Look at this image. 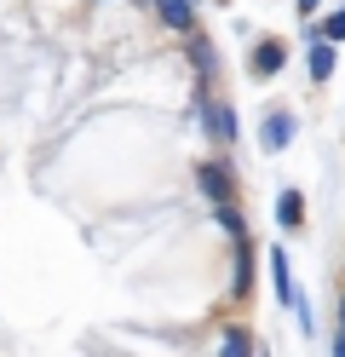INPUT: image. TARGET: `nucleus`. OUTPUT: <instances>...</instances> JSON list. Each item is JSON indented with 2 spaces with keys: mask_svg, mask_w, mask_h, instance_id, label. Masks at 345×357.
Wrapping results in <instances>:
<instances>
[{
  "mask_svg": "<svg viewBox=\"0 0 345 357\" xmlns=\"http://www.w3.org/2000/svg\"><path fill=\"white\" fill-rule=\"evenodd\" d=\"M282 63H288V40H259V47L247 52V75L270 81V75H282Z\"/></svg>",
  "mask_w": 345,
  "mask_h": 357,
  "instance_id": "f03ea898",
  "label": "nucleus"
},
{
  "mask_svg": "<svg viewBox=\"0 0 345 357\" xmlns=\"http://www.w3.org/2000/svg\"><path fill=\"white\" fill-rule=\"evenodd\" d=\"M219 231H224V236H242V231H247V219H242L236 202H219Z\"/></svg>",
  "mask_w": 345,
  "mask_h": 357,
  "instance_id": "9b49d317",
  "label": "nucleus"
},
{
  "mask_svg": "<svg viewBox=\"0 0 345 357\" xmlns=\"http://www.w3.org/2000/svg\"><path fill=\"white\" fill-rule=\"evenodd\" d=\"M339 328H345V300H339Z\"/></svg>",
  "mask_w": 345,
  "mask_h": 357,
  "instance_id": "2eb2a0df",
  "label": "nucleus"
},
{
  "mask_svg": "<svg viewBox=\"0 0 345 357\" xmlns=\"http://www.w3.org/2000/svg\"><path fill=\"white\" fill-rule=\"evenodd\" d=\"M316 40H328V47H334V40H345V6H339V12H328V17L316 24Z\"/></svg>",
  "mask_w": 345,
  "mask_h": 357,
  "instance_id": "f8f14e48",
  "label": "nucleus"
},
{
  "mask_svg": "<svg viewBox=\"0 0 345 357\" xmlns=\"http://www.w3.org/2000/svg\"><path fill=\"white\" fill-rule=\"evenodd\" d=\"M270 288H276V300H282V305L299 300V288H293V265H288L282 248H270Z\"/></svg>",
  "mask_w": 345,
  "mask_h": 357,
  "instance_id": "39448f33",
  "label": "nucleus"
},
{
  "mask_svg": "<svg viewBox=\"0 0 345 357\" xmlns=\"http://www.w3.org/2000/svg\"><path fill=\"white\" fill-rule=\"evenodd\" d=\"M196 185H201V196H207L213 208H219V202H236V173H230V162H219V155L196 167Z\"/></svg>",
  "mask_w": 345,
  "mask_h": 357,
  "instance_id": "f257e3e1",
  "label": "nucleus"
},
{
  "mask_svg": "<svg viewBox=\"0 0 345 357\" xmlns=\"http://www.w3.org/2000/svg\"><path fill=\"white\" fill-rule=\"evenodd\" d=\"M334 357H345V328H339V334H334Z\"/></svg>",
  "mask_w": 345,
  "mask_h": 357,
  "instance_id": "4468645a",
  "label": "nucleus"
},
{
  "mask_svg": "<svg viewBox=\"0 0 345 357\" xmlns=\"http://www.w3.org/2000/svg\"><path fill=\"white\" fill-rule=\"evenodd\" d=\"M150 6H155V17H161L167 29H178V35L196 29V0H150Z\"/></svg>",
  "mask_w": 345,
  "mask_h": 357,
  "instance_id": "7ed1b4c3",
  "label": "nucleus"
},
{
  "mask_svg": "<svg viewBox=\"0 0 345 357\" xmlns=\"http://www.w3.org/2000/svg\"><path fill=\"white\" fill-rule=\"evenodd\" d=\"M311 81L316 86L334 81V47H328V40H316V35H311Z\"/></svg>",
  "mask_w": 345,
  "mask_h": 357,
  "instance_id": "1a4fd4ad",
  "label": "nucleus"
},
{
  "mask_svg": "<svg viewBox=\"0 0 345 357\" xmlns=\"http://www.w3.org/2000/svg\"><path fill=\"white\" fill-rule=\"evenodd\" d=\"M259 144H265L270 155L293 144V116H288V109H270V116H265V132H259Z\"/></svg>",
  "mask_w": 345,
  "mask_h": 357,
  "instance_id": "20e7f679",
  "label": "nucleus"
},
{
  "mask_svg": "<svg viewBox=\"0 0 345 357\" xmlns=\"http://www.w3.org/2000/svg\"><path fill=\"white\" fill-rule=\"evenodd\" d=\"M293 6H299V17H316V12H322V0H293Z\"/></svg>",
  "mask_w": 345,
  "mask_h": 357,
  "instance_id": "ddd939ff",
  "label": "nucleus"
},
{
  "mask_svg": "<svg viewBox=\"0 0 345 357\" xmlns=\"http://www.w3.org/2000/svg\"><path fill=\"white\" fill-rule=\"evenodd\" d=\"M190 58H196V86H213V70H219V58H213V47H207V35L201 29H190Z\"/></svg>",
  "mask_w": 345,
  "mask_h": 357,
  "instance_id": "0eeeda50",
  "label": "nucleus"
},
{
  "mask_svg": "<svg viewBox=\"0 0 345 357\" xmlns=\"http://www.w3.org/2000/svg\"><path fill=\"white\" fill-rule=\"evenodd\" d=\"M138 6H150V0H138Z\"/></svg>",
  "mask_w": 345,
  "mask_h": 357,
  "instance_id": "dca6fc26",
  "label": "nucleus"
},
{
  "mask_svg": "<svg viewBox=\"0 0 345 357\" xmlns=\"http://www.w3.org/2000/svg\"><path fill=\"white\" fill-rule=\"evenodd\" d=\"M219 357H253V340H247L242 328H224L219 334Z\"/></svg>",
  "mask_w": 345,
  "mask_h": 357,
  "instance_id": "9d476101",
  "label": "nucleus"
},
{
  "mask_svg": "<svg viewBox=\"0 0 345 357\" xmlns=\"http://www.w3.org/2000/svg\"><path fill=\"white\" fill-rule=\"evenodd\" d=\"M247 282H253V248H247V231L236 236V277H230V294H247Z\"/></svg>",
  "mask_w": 345,
  "mask_h": 357,
  "instance_id": "6e6552de",
  "label": "nucleus"
},
{
  "mask_svg": "<svg viewBox=\"0 0 345 357\" xmlns=\"http://www.w3.org/2000/svg\"><path fill=\"white\" fill-rule=\"evenodd\" d=\"M276 225H282V231H305V196H299V190L276 196Z\"/></svg>",
  "mask_w": 345,
  "mask_h": 357,
  "instance_id": "423d86ee",
  "label": "nucleus"
}]
</instances>
